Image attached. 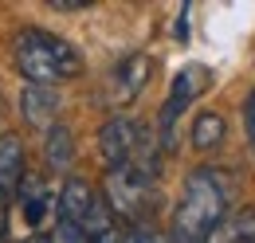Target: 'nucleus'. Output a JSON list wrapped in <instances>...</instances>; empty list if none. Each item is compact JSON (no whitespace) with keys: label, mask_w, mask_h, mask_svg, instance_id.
<instances>
[{"label":"nucleus","mask_w":255,"mask_h":243,"mask_svg":"<svg viewBox=\"0 0 255 243\" xmlns=\"http://www.w3.org/2000/svg\"><path fill=\"white\" fill-rule=\"evenodd\" d=\"M232 204V177L212 169V165H200L192 169L185 184H181V200L173 208V243H204L212 236V228L228 216Z\"/></svg>","instance_id":"f257e3e1"},{"label":"nucleus","mask_w":255,"mask_h":243,"mask_svg":"<svg viewBox=\"0 0 255 243\" xmlns=\"http://www.w3.org/2000/svg\"><path fill=\"white\" fill-rule=\"evenodd\" d=\"M12 59L16 71L35 83V87H55L67 79H79L83 75V55L75 43H67L63 35L43 28H24L12 43Z\"/></svg>","instance_id":"f03ea898"},{"label":"nucleus","mask_w":255,"mask_h":243,"mask_svg":"<svg viewBox=\"0 0 255 243\" xmlns=\"http://www.w3.org/2000/svg\"><path fill=\"white\" fill-rule=\"evenodd\" d=\"M157 173L153 165H137L129 161L122 169H110L106 173V208L110 216L118 212L122 220H141V216L153 208V184H157Z\"/></svg>","instance_id":"7ed1b4c3"},{"label":"nucleus","mask_w":255,"mask_h":243,"mask_svg":"<svg viewBox=\"0 0 255 243\" xmlns=\"http://www.w3.org/2000/svg\"><path fill=\"white\" fill-rule=\"evenodd\" d=\"M204 87H208V67L189 63V67L177 71V79H173V87H169V98H165V106H161V118H157V133H161V145H165V149H173L177 118L192 106V98L204 94Z\"/></svg>","instance_id":"20e7f679"},{"label":"nucleus","mask_w":255,"mask_h":243,"mask_svg":"<svg viewBox=\"0 0 255 243\" xmlns=\"http://www.w3.org/2000/svg\"><path fill=\"white\" fill-rule=\"evenodd\" d=\"M145 125L141 122L126 118V114H114V118L102 122V129H98V149H102V161H106V173L110 169H122L133 161V153L137 145L145 141Z\"/></svg>","instance_id":"39448f33"},{"label":"nucleus","mask_w":255,"mask_h":243,"mask_svg":"<svg viewBox=\"0 0 255 243\" xmlns=\"http://www.w3.org/2000/svg\"><path fill=\"white\" fill-rule=\"evenodd\" d=\"M149 83V55L145 51H133L110 71V83H106V102L110 106H129L137 94L145 91Z\"/></svg>","instance_id":"423d86ee"},{"label":"nucleus","mask_w":255,"mask_h":243,"mask_svg":"<svg viewBox=\"0 0 255 243\" xmlns=\"http://www.w3.org/2000/svg\"><path fill=\"white\" fill-rule=\"evenodd\" d=\"M16 200H20L24 224L39 236V232H43V224H47V216L55 212V196H51L47 181H43V177H24L20 188H16Z\"/></svg>","instance_id":"0eeeda50"},{"label":"nucleus","mask_w":255,"mask_h":243,"mask_svg":"<svg viewBox=\"0 0 255 243\" xmlns=\"http://www.w3.org/2000/svg\"><path fill=\"white\" fill-rule=\"evenodd\" d=\"M28 177V153L16 133H0V200L8 204V196H16L20 181Z\"/></svg>","instance_id":"6e6552de"},{"label":"nucleus","mask_w":255,"mask_h":243,"mask_svg":"<svg viewBox=\"0 0 255 243\" xmlns=\"http://www.w3.org/2000/svg\"><path fill=\"white\" fill-rule=\"evenodd\" d=\"M20 114H24V122L35 125V129L55 125V114H59V91H55V87H35V83H28V87L20 91Z\"/></svg>","instance_id":"1a4fd4ad"},{"label":"nucleus","mask_w":255,"mask_h":243,"mask_svg":"<svg viewBox=\"0 0 255 243\" xmlns=\"http://www.w3.org/2000/svg\"><path fill=\"white\" fill-rule=\"evenodd\" d=\"M43 161H47L51 173H67L75 165V133L59 122L43 129Z\"/></svg>","instance_id":"9d476101"},{"label":"nucleus","mask_w":255,"mask_h":243,"mask_svg":"<svg viewBox=\"0 0 255 243\" xmlns=\"http://www.w3.org/2000/svg\"><path fill=\"white\" fill-rule=\"evenodd\" d=\"M204 243H255V208H240V212L224 216Z\"/></svg>","instance_id":"9b49d317"},{"label":"nucleus","mask_w":255,"mask_h":243,"mask_svg":"<svg viewBox=\"0 0 255 243\" xmlns=\"http://www.w3.org/2000/svg\"><path fill=\"white\" fill-rule=\"evenodd\" d=\"M224 133H228V122H224L220 110H200L192 118V149L212 153L216 145H224Z\"/></svg>","instance_id":"f8f14e48"},{"label":"nucleus","mask_w":255,"mask_h":243,"mask_svg":"<svg viewBox=\"0 0 255 243\" xmlns=\"http://www.w3.org/2000/svg\"><path fill=\"white\" fill-rule=\"evenodd\" d=\"M47 243H87V240H83L79 228H71V224H63V220H55V228H51Z\"/></svg>","instance_id":"ddd939ff"},{"label":"nucleus","mask_w":255,"mask_h":243,"mask_svg":"<svg viewBox=\"0 0 255 243\" xmlns=\"http://www.w3.org/2000/svg\"><path fill=\"white\" fill-rule=\"evenodd\" d=\"M244 122H248V141H252V149H255V91L244 102Z\"/></svg>","instance_id":"4468645a"},{"label":"nucleus","mask_w":255,"mask_h":243,"mask_svg":"<svg viewBox=\"0 0 255 243\" xmlns=\"http://www.w3.org/2000/svg\"><path fill=\"white\" fill-rule=\"evenodd\" d=\"M126 243H165V240H161L157 232H149V228H133L126 236Z\"/></svg>","instance_id":"2eb2a0df"},{"label":"nucleus","mask_w":255,"mask_h":243,"mask_svg":"<svg viewBox=\"0 0 255 243\" xmlns=\"http://www.w3.org/2000/svg\"><path fill=\"white\" fill-rule=\"evenodd\" d=\"M47 8H55V12H79V8H91V0H47Z\"/></svg>","instance_id":"dca6fc26"},{"label":"nucleus","mask_w":255,"mask_h":243,"mask_svg":"<svg viewBox=\"0 0 255 243\" xmlns=\"http://www.w3.org/2000/svg\"><path fill=\"white\" fill-rule=\"evenodd\" d=\"M91 243H126V236H122L118 228H110L106 236H98V240H91Z\"/></svg>","instance_id":"f3484780"},{"label":"nucleus","mask_w":255,"mask_h":243,"mask_svg":"<svg viewBox=\"0 0 255 243\" xmlns=\"http://www.w3.org/2000/svg\"><path fill=\"white\" fill-rule=\"evenodd\" d=\"M20 243H47L43 236H32V240H20Z\"/></svg>","instance_id":"a211bd4d"}]
</instances>
